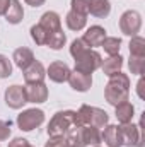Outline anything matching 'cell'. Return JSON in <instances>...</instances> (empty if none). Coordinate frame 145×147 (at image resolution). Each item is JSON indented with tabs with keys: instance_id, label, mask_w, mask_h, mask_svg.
<instances>
[{
	"instance_id": "obj_1",
	"label": "cell",
	"mask_w": 145,
	"mask_h": 147,
	"mask_svg": "<svg viewBox=\"0 0 145 147\" xmlns=\"http://www.w3.org/2000/svg\"><path fill=\"white\" fill-rule=\"evenodd\" d=\"M104 98L109 105L118 106L130 98V79L126 74L116 72L109 77V82L104 89Z\"/></svg>"
},
{
	"instance_id": "obj_31",
	"label": "cell",
	"mask_w": 145,
	"mask_h": 147,
	"mask_svg": "<svg viewBox=\"0 0 145 147\" xmlns=\"http://www.w3.org/2000/svg\"><path fill=\"white\" fill-rule=\"evenodd\" d=\"M44 147H67V140L65 137H50Z\"/></svg>"
},
{
	"instance_id": "obj_19",
	"label": "cell",
	"mask_w": 145,
	"mask_h": 147,
	"mask_svg": "<svg viewBox=\"0 0 145 147\" xmlns=\"http://www.w3.org/2000/svg\"><path fill=\"white\" fill-rule=\"evenodd\" d=\"M89 12L94 17L104 19L111 12V3H109V0H89Z\"/></svg>"
},
{
	"instance_id": "obj_35",
	"label": "cell",
	"mask_w": 145,
	"mask_h": 147,
	"mask_svg": "<svg viewBox=\"0 0 145 147\" xmlns=\"http://www.w3.org/2000/svg\"><path fill=\"white\" fill-rule=\"evenodd\" d=\"M9 2L10 0H0V16H3L9 9Z\"/></svg>"
},
{
	"instance_id": "obj_8",
	"label": "cell",
	"mask_w": 145,
	"mask_h": 147,
	"mask_svg": "<svg viewBox=\"0 0 145 147\" xmlns=\"http://www.w3.org/2000/svg\"><path fill=\"white\" fill-rule=\"evenodd\" d=\"M142 28V16L137 10H126L119 17V29L126 36H137Z\"/></svg>"
},
{
	"instance_id": "obj_3",
	"label": "cell",
	"mask_w": 145,
	"mask_h": 147,
	"mask_svg": "<svg viewBox=\"0 0 145 147\" xmlns=\"http://www.w3.org/2000/svg\"><path fill=\"white\" fill-rule=\"evenodd\" d=\"M65 140L67 144L79 147H92V146H99L101 144V132L99 128L94 127H75L70 128L65 134Z\"/></svg>"
},
{
	"instance_id": "obj_29",
	"label": "cell",
	"mask_w": 145,
	"mask_h": 147,
	"mask_svg": "<svg viewBox=\"0 0 145 147\" xmlns=\"http://www.w3.org/2000/svg\"><path fill=\"white\" fill-rule=\"evenodd\" d=\"M87 48H89V46L84 43V39H82V38H77V39H73L72 45H70V55L75 58L77 55H80V53H82V51H85Z\"/></svg>"
},
{
	"instance_id": "obj_21",
	"label": "cell",
	"mask_w": 145,
	"mask_h": 147,
	"mask_svg": "<svg viewBox=\"0 0 145 147\" xmlns=\"http://www.w3.org/2000/svg\"><path fill=\"white\" fill-rule=\"evenodd\" d=\"M65 22H67V28H68V29H72V31H80V29H84L85 24H87V16H82V14H79V12L70 10V12L67 14V17H65Z\"/></svg>"
},
{
	"instance_id": "obj_38",
	"label": "cell",
	"mask_w": 145,
	"mask_h": 147,
	"mask_svg": "<svg viewBox=\"0 0 145 147\" xmlns=\"http://www.w3.org/2000/svg\"><path fill=\"white\" fill-rule=\"evenodd\" d=\"M92 147H101V146H92Z\"/></svg>"
},
{
	"instance_id": "obj_13",
	"label": "cell",
	"mask_w": 145,
	"mask_h": 147,
	"mask_svg": "<svg viewBox=\"0 0 145 147\" xmlns=\"http://www.w3.org/2000/svg\"><path fill=\"white\" fill-rule=\"evenodd\" d=\"M104 38H106V31H104V28H101V26H91L85 33H84V43L89 46V48H94V46H101L103 45V41H104Z\"/></svg>"
},
{
	"instance_id": "obj_22",
	"label": "cell",
	"mask_w": 145,
	"mask_h": 147,
	"mask_svg": "<svg viewBox=\"0 0 145 147\" xmlns=\"http://www.w3.org/2000/svg\"><path fill=\"white\" fill-rule=\"evenodd\" d=\"M114 108H116V118H118L119 123H130L133 120L135 108H133V105L130 101H125V103H121V105H118Z\"/></svg>"
},
{
	"instance_id": "obj_2",
	"label": "cell",
	"mask_w": 145,
	"mask_h": 147,
	"mask_svg": "<svg viewBox=\"0 0 145 147\" xmlns=\"http://www.w3.org/2000/svg\"><path fill=\"white\" fill-rule=\"evenodd\" d=\"M109 121L108 113L101 108L82 105L79 111L73 115V127H94V128H103Z\"/></svg>"
},
{
	"instance_id": "obj_30",
	"label": "cell",
	"mask_w": 145,
	"mask_h": 147,
	"mask_svg": "<svg viewBox=\"0 0 145 147\" xmlns=\"http://www.w3.org/2000/svg\"><path fill=\"white\" fill-rule=\"evenodd\" d=\"M72 10L73 12H79L82 16H87L89 14V0H72Z\"/></svg>"
},
{
	"instance_id": "obj_32",
	"label": "cell",
	"mask_w": 145,
	"mask_h": 147,
	"mask_svg": "<svg viewBox=\"0 0 145 147\" xmlns=\"http://www.w3.org/2000/svg\"><path fill=\"white\" fill-rule=\"evenodd\" d=\"M9 137H10V125L5 123L3 120H0V142L7 140Z\"/></svg>"
},
{
	"instance_id": "obj_7",
	"label": "cell",
	"mask_w": 145,
	"mask_h": 147,
	"mask_svg": "<svg viewBox=\"0 0 145 147\" xmlns=\"http://www.w3.org/2000/svg\"><path fill=\"white\" fill-rule=\"evenodd\" d=\"M119 134H121V144L126 147H142V128L138 125L130 123H121L119 125Z\"/></svg>"
},
{
	"instance_id": "obj_9",
	"label": "cell",
	"mask_w": 145,
	"mask_h": 147,
	"mask_svg": "<svg viewBox=\"0 0 145 147\" xmlns=\"http://www.w3.org/2000/svg\"><path fill=\"white\" fill-rule=\"evenodd\" d=\"M5 103H7V106L12 108V110L22 108V106L28 103L24 87H22V86H17V84L7 87V91H5Z\"/></svg>"
},
{
	"instance_id": "obj_15",
	"label": "cell",
	"mask_w": 145,
	"mask_h": 147,
	"mask_svg": "<svg viewBox=\"0 0 145 147\" xmlns=\"http://www.w3.org/2000/svg\"><path fill=\"white\" fill-rule=\"evenodd\" d=\"M39 26L44 28L48 31V34H50V33H55V31H60L62 29V19H60V16L56 12H51L50 10V12H44L41 16Z\"/></svg>"
},
{
	"instance_id": "obj_23",
	"label": "cell",
	"mask_w": 145,
	"mask_h": 147,
	"mask_svg": "<svg viewBox=\"0 0 145 147\" xmlns=\"http://www.w3.org/2000/svg\"><path fill=\"white\" fill-rule=\"evenodd\" d=\"M65 43H67V36L62 29L55 31V33H50L48 39H46V46H50L51 50H60V48H63Z\"/></svg>"
},
{
	"instance_id": "obj_26",
	"label": "cell",
	"mask_w": 145,
	"mask_h": 147,
	"mask_svg": "<svg viewBox=\"0 0 145 147\" xmlns=\"http://www.w3.org/2000/svg\"><path fill=\"white\" fill-rule=\"evenodd\" d=\"M128 67H130V72L132 74L142 75V74H144V67H145V57L132 55V57H130V62H128Z\"/></svg>"
},
{
	"instance_id": "obj_27",
	"label": "cell",
	"mask_w": 145,
	"mask_h": 147,
	"mask_svg": "<svg viewBox=\"0 0 145 147\" xmlns=\"http://www.w3.org/2000/svg\"><path fill=\"white\" fill-rule=\"evenodd\" d=\"M31 38L36 45H46V39H48V31L44 28H41L39 24L31 28Z\"/></svg>"
},
{
	"instance_id": "obj_18",
	"label": "cell",
	"mask_w": 145,
	"mask_h": 147,
	"mask_svg": "<svg viewBox=\"0 0 145 147\" xmlns=\"http://www.w3.org/2000/svg\"><path fill=\"white\" fill-rule=\"evenodd\" d=\"M5 16V21L9 24H19L24 17V10H22V5L19 0H10L9 2V9L7 12L3 14Z\"/></svg>"
},
{
	"instance_id": "obj_25",
	"label": "cell",
	"mask_w": 145,
	"mask_h": 147,
	"mask_svg": "<svg viewBox=\"0 0 145 147\" xmlns=\"http://www.w3.org/2000/svg\"><path fill=\"white\" fill-rule=\"evenodd\" d=\"M130 55L145 57V39L142 36H132V41H130Z\"/></svg>"
},
{
	"instance_id": "obj_10",
	"label": "cell",
	"mask_w": 145,
	"mask_h": 147,
	"mask_svg": "<svg viewBox=\"0 0 145 147\" xmlns=\"http://www.w3.org/2000/svg\"><path fill=\"white\" fill-rule=\"evenodd\" d=\"M26 99L28 103H44L48 99V87L44 82H36V84H26L24 86Z\"/></svg>"
},
{
	"instance_id": "obj_17",
	"label": "cell",
	"mask_w": 145,
	"mask_h": 147,
	"mask_svg": "<svg viewBox=\"0 0 145 147\" xmlns=\"http://www.w3.org/2000/svg\"><path fill=\"white\" fill-rule=\"evenodd\" d=\"M14 62H15V65L21 69V70H26L33 62H34V55H33V51L29 50V48H17L15 51H14Z\"/></svg>"
},
{
	"instance_id": "obj_33",
	"label": "cell",
	"mask_w": 145,
	"mask_h": 147,
	"mask_svg": "<svg viewBox=\"0 0 145 147\" xmlns=\"http://www.w3.org/2000/svg\"><path fill=\"white\" fill-rule=\"evenodd\" d=\"M9 147H33L26 139H14L12 142H9Z\"/></svg>"
},
{
	"instance_id": "obj_16",
	"label": "cell",
	"mask_w": 145,
	"mask_h": 147,
	"mask_svg": "<svg viewBox=\"0 0 145 147\" xmlns=\"http://www.w3.org/2000/svg\"><path fill=\"white\" fill-rule=\"evenodd\" d=\"M101 139L106 142L108 147H121V134L118 125H106L104 132L101 134Z\"/></svg>"
},
{
	"instance_id": "obj_28",
	"label": "cell",
	"mask_w": 145,
	"mask_h": 147,
	"mask_svg": "<svg viewBox=\"0 0 145 147\" xmlns=\"http://www.w3.org/2000/svg\"><path fill=\"white\" fill-rule=\"evenodd\" d=\"M10 75H12V63H10V60L5 55H0V77L5 79V77H10Z\"/></svg>"
},
{
	"instance_id": "obj_5",
	"label": "cell",
	"mask_w": 145,
	"mask_h": 147,
	"mask_svg": "<svg viewBox=\"0 0 145 147\" xmlns=\"http://www.w3.org/2000/svg\"><path fill=\"white\" fill-rule=\"evenodd\" d=\"M101 63H103L101 55L97 51L91 50V48H87L85 51H82L80 55L75 57V70H79L82 74H91L92 75L94 70H97L101 67Z\"/></svg>"
},
{
	"instance_id": "obj_14",
	"label": "cell",
	"mask_w": 145,
	"mask_h": 147,
	"mask_svg": "<svg viewBox=\"0 0 145 147\" xmlns=\"http://www.w3.org/2000/svg\"><path fill=\"white\" fill-rule=\"evenodd\" d=\"M46 77V70L43 67L41 62H33L26 70H24V80L26 84H36V82H43Z\"/></svg>"
},
{
	"instance_id": "obj_37",
	"label": "cell",
	"mask_w": 145,
	"mask_h": 147,
	"mask_svg": "<svg viewBox=\"0 0 145 147\" xmlns=\"http://www.w3.org/2000/svg\"><path fill=\"white\" fill-rule=\"evenodd\" d=\"M67 147H79V146H72V144H67Z\"/></svg>"
},
{
	"instance_id": "obj_24",
	"label": "cell",
	"mask_w": 145,
	"mask_h": 147,
	"mask_svg": "<svg viewBox=\"0 0 145 147\" xmlns=\"http://www.w3.org/2000/svg\"><path fill=\"white\" fill-rule=\"evenodd\" d=\"M101 46L104 48V51L108 53L109 57H113V55H119V48H121V39H119V38H114V36H109V38L106 36Z\"/></svg>"
},
{
	"instance_id": "obj_36",
	"label": "cell",
	"mask_w": 145,
	"mask_h": 147,
	"mask_svg": "<svg viewBox=\"0 0 145 147\" xmlns=\"http://www.w3.org/2000/svg\"><path fill=\"white\" fill-rule=\"evenodd\" d=\"M28 5H31V7H39V5H43L46 0H24Z\"/></svg>"
},
{
	"instance_id": "obj_4",
	"label": "cell",
	"mask_w": 145,
	"mask_h": 147,
	"mask_svg": "<svg viewBox=\"0 0 145 147\" xmlns=\"http://www.w3.org/2000/svg\"><path fill=\"white\" fill-rule=\"evenodd\" d=\"M73 115H75V111L72 110H63L55 113L48 123V128H46L48 135L50 137H65V134L73 125Z\"/></svg>"
},
{
	"instance_id": "obj_12",
	"label": "cell",
	"mask_w": 145,
	"mask_h": 147,
	"mask_svg": "<svg viewBox=\"0 0 145 147\" xmlns=\"http://www.w3.org/2000/svg\"><path fill=\"white\" fill-rule=\"evenodd\" d=\"M70 72H72V70L68 69V65H67L65 62H53V63H50V67H48V70H46V75H48L53 82L62 84V82H67Z\"/></svg>"
},
{
	"instance_id": "obj_34",
	"label": "cell",
	"mask_w": 145,
	"mask_h": 147,
	"mask_svg": "<svg viewBox=\"0 0 145 147\" xmlns=\"http://www.w3.org/2000/svg\"><path fill=\"white\" fill-rule=\"evenodd\" d=\"M137 92H138V98L144 99V79H142V77H140V80H138V84H137Z\"/></svg>"
},
{
	"instance_id": "obj_6",
	"label": "cell",
	"mask_w": 145,
	"mask_h": 147,
	"mask_svg": "<svg viewBox=\"0 0 145 147\" xmlns=\"http://www.w3.org/2000/svg\"><path fill=\"white\" fill-rule=\"evenodd\" d=\"M43 121H44V111L36 110V108L22 111V113L17 116V125H19V128L24 130V132H31V130L38 128Z\"/></svg>"
},
{
	"instance_id": "obj_20",
	"label": "cell",
	"mask_w": 145,
	"mask_h": 147,
	"mask_svg": "<svg viewBox=\"0 0 145 147\" xmlns=\"http://www.w3.org/2000/svg\"><path fill=\"white\" fill-rule=\"evenodd\" d=\"M121 67H123V57H119V55H113V57L106 58V60L101 63L103 72L106 74L108 77H111L113 74H116V72H119Z\"/></svg>"
},
{
	"instance_id": "obj_11",
	"label": "cell",
	"mask_w": 145,
	"mask_h": 147,
	"mask_svg": "<svg viewBox=\"0 0 145 147\" xmlns=\"http://www.w3.org/2000/svg\"><path fill=\"white\" fill-rule=\"evenodd\" d=\"M67 80H68V84H70V87L73 91H79V92H85L92 86V75L91 74H82L79 70L70 72Z\"/></svg>"
}]
</instances>
